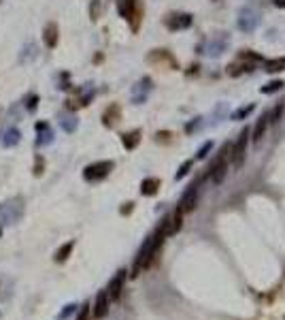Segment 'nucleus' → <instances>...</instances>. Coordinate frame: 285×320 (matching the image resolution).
<instances>
[{
  "instance_id": "f257e3e1",
  "label": "nucleus",
  "mask_w": 285,
  "mask_h": 320,
  "mask_svg": "<svg viewBox=\"0 0 285 320\" xmlns=\"http://www.w3.org/2000/svg\"><path fill=\"white\" fill-rule=\"evenodd\" d=\"M117 11L126 22H130L132 30H138L140 26V15H143V7L138 5V0H117Z\"/></svg>"
},
{
  "instance_id": "f03ea898",
  "label": "nucleus",
  "mask_w": 285,
  "mask_h": 320,
  "mask_svg": "<svg viewBox=\"0 0 285 320\" xmlns=\"http://www.w3.org/2000/svg\"><path fill=\"white\" fill-rule=\"evenodd\" d=\"M115 169L113 160H98L83 169V180L85 182H102L104 177H109V173Z\"/></svg>"
},
{
  "instance_id": "7ed1b4c3",
  "label": "nucleus",
  "mask_w": 285,
  "mask_h": 320,
  "mask_svg": "<svg viewBox=\"0 0 285 320\" xmlns=\"http://www.w3.org/2000/svg\"><path fill=\"white\" fill-rule=\"evenodd\" d=\"M249 135H251V130H249L247 126H245V130L238 135V139H236V143L230 147V158H232V163H234V167L238 169L240 165L245 163V154H247V143H249Z\"/></svg>"
},
{
  "instance_id": "20e7f679",
  "label": "nucleus",
  "mask_w": 285,
  "mask_h": 320,
  "mask_svg": "<svg viewBox=\"0 0 285 320\" xmlns=\"http://www.w3.org/2000/svg\"><path fill=\"white\" fill-rule=\"evenodd\" d=\"M192 24H194V15L192 13H179V11H177V13H168L164 17V26L168 30H173V32L190 28Z\"/></svg>"
},
{
  "instance_id": "39448f33",
  "label": "nucleus",
  "mask_w": 285,
  "mask_h": 320,
  "mask_svg": "<svg viewBox=\"0 0 285 320\" xmlns=\"http://www.w3.org/2000/svg\"><path fill=\"white\" fill-rule=\"evenodd\" d=\"M230 147L232 145H224V149H221V154L217 156V160L211 165V180L215 184H221L224 182V177L228 173V160H226V154H230Z\"/></svg>"
},
{
  "instance_id": "423d86ee",
  "label": "nucleus",
  "mask_w": 285,
  "mask_h": 320,
  "mask_svg": "<svg viewBox=\"0 0 285 320\" xmlns=\"http://www.w3.org/2000/svg\"><path fill=\"white\" fill-rule=\"evenodd\" d=\"M147 62H149V64L166 66V68H177V66H179V64H177V60L173 58V53L166 51V49H154L147 56Z\"/></svg>"
},
{
  "instance_id": "0eeeda50",
  "label": "nucleus",
  "mask_w": 285,
  "mask_h": 320,
  "mask_svg": "<svg viewBox=\"0 0 285 320\" xmlns=\"http://www.w3.org/2000/svg\"><path fill=\"white\" fill-rule=\"evenodd\" d=\"M34 130H37V139H34V145H37V147L49 145L53 141V128H51L49 122H45V120L37 122V124H34Z\"/></svg>"
},
{
  "instance_id": "6e6552de",
  "label": "nucleus",
  "mask_w": 285,
  "mask_h": 320,
  "mask_svg": "<svg viewBox=\"0 0 285 320\" xmlns=\"http://www.w3.org/2000/svg\"><path fill=\"white\" fill-rule=\"evenodd\" d=\"M151 90H154V82H151L149 77H143L140 82H138L134 88H132V103H136V105L145 103Z\"/></svg>"
},
{
  "instance_id": "1a4fd4ad",
  "label": "nucleus",
  "mask_w": 285,
  "mask_h": 320,
  "mask_svg": "<svg viewBox=\"0 0 285 320\" xmlns=\"http://www.w3.org/2000/svg\"><path fill=\"white\" fill-rule=\"evenodd\" d=\"M123 284H126V269H119L117 273H115V278L109 282V286H106V292H109L111 301H117L121 297Z\"/></svg>"
},
{
  "instance_id": "9d476101",
  "label": "nucleus",
  "mask_w": 285,
  "mask_h": 320,
  "mask_svg": "<svg viewBox=\"0 0 285 320\" xmlns=\"http://www.w3.org/2000/svg\"><path fill=\"white\" fill-rule=\"evenodd\" d=\"M109 303H111L109 292H106V290H100V292H98V295H96L94 309H92L94 318H104L106 314H109Z\"/></svg>"
},
{
  "instance_id": "9b49d317",
  "label": "nucleus",
  "mask_w": 285,
  "mask_h": 320,
  "mask_svg": "<svg viewBox=\"0 0 285 320\" xmlns=\"http://www.w3.org/2000/svg\"><path fill=\"white\" fill-rule=\"evenodd\" d=\"M119 120H121V107H119L117 103H111V105L102 111V124H104L106 128H113Z\"/></svg>"
},
{
  "instance_id": "f8f14e48",
  "label": "nucleus",
  "mask_w": 285,
  "mask_h": 320,
  "mask_svg": "<svg viewBox=\"0 0 285 320\" xmlns=\"http://www.w3.org/2000/svg\"><path fill=\"white\" fill-rule=\"evenodd\" d=\"M196 201H198V188H196V186H190V188L183 192L181 203H179V209H181L183 213L194 211V207H196Z\"/></svg>"
},
{
  "instance_id": "ddd939ff",
  "label": "nucleus",
  "mask_w": 285,
  "mask_h": 320,
  "mask_svg": "<svg viewBox=\"0 0 285 320\" xmlns=\"http://www.w3.org/2000/svg\"><path fill=\"white\" fill-rule=\"evenodd\" d=\"M58 39H60L58 24H56V22L45 24V30H43V43H45V47H47V49H53V47L58 45Z\"/></svg>"
},
{
  "instance_id": "4468645a",
  "label": "nucleus",
  "mask_w": 285,
  "mask_h": 320,
  "mask_svg": "<svg viewBox=\"0 0 285 320\" xmlns=\"http://www.w3.org/2000/svg\"><path fill=\"white\" fill-rule=\"evenodd\" d=\"M140 137H143V132L138 128L128 130V132H123V135H121V143H123V147H126L128 152H132V149H136V145L140 143Z\"/></svg>"
},
{
  "instance_id": "2eb2a0df",
  "label": "nucleus",
  "mask_w": 285,
  "mask_h": 320,
  "mask_svg": "<svg viewBox=\"0 0 285 320\" xmlns=\"http://www.w3.org/2000/svg\"><path fill=\"white\" fill-rule=\"evenodd\" d=\"M255 24H257L255 13H251L249 9H245V11H240V17H238V28H240V30L251 32V30L255 28Z\"/></svg>"
},
{
  "instance_id": "dca6fc26",
  "label": "nucleus",
  "mask_w": 285,
  "mask_h": 320,
  "mask_svg": "<svg viewBox=\"0 0 285 320\" xmlns=\"http://www.w3.org/2000/svg\"><path fill=\"white\" fill-rule=\"evenodd\" d=\"M22 141V132L20 128H7L3 132V137H0V143H3L5 147H15L17 143Z\"/></svg>"
},
{
  "instance_id": "f3484780",
  "label": "nucleus",
  "mask_w": 285,
  "mask_h": 320,
  "mask_svg": "<svg viewBox=\"0 0 285 320\" xmlns=\"http://www.w3.org/2000/svg\"><path fill=\"white\" fill-rule=\"evenodd\" d=\"M158 190H160L158 177H145V180L140 182V194L143 197H154V194H158Z\"/></svg>"
},
{
  "instance_id": "a211bd4d",
  "label": "nucleus",
  "mask_w": 285,
  "mask_h": 320,
  "mask_svg": "<svg viewBox=\"0 0 285 320\" xmlns=\"http://www.w3.org/2000/svg\"><path fill=\"white\" fill-rule=\"evenodd\" d=\"M73 250H75V242L70 239V242H66V244H62L58 250H56V254H53V261H56L58 265H62V263H66L68 261V256L73 254Z\"/></svg>"
},
{
  "instance_id": "6ab92c4d",
  "label": "nucleus",
  "mask_w": 285,
  "mask_h": 320,
  "mask_svg": "<svg viewBox=\"0 0 285 320\" xmlns=\"http://www.w3.org/2000/svg\"><path fill=\"white\" fill-rule=\"evenodd\" d=\"M268 113H264L260 120H257V124H255V128H253V143H260L262 141V137H264V132H266V128H268Z\"/></svg>"
},
{
  "instance_id": "aec40b11",
  "label": "nucleus",
  "mask_w": 285,
  "mask_h": 320,
  "mask_svg": "<svg viewBox=\"0 0 285 320\" xmlns=\"http://www.w3.org/2000/svg\"><path fill=\"white\" fill-rule=\"evenodd\" d=\"M264 70L266 73H281V70H285V58L264 60Z\"/></svg>"
},
{
  "instance_id": "412c9836",
  "label": "nucleus",
  "mask_w": 285,
  "mask_h": 320,
  "mask_svg": "<svg viewBox=\"0 0 285 320\" xmlns=\"http://www.w3.org/2000/svg\"><path fill=\"white\" fill-rule=\"evenodd\" d=\"M251 68V64H247V60L243 58H238V62H232V64L228 66V75H232V77H238L240 73H245V70Z\"/></svg>"
},
{
  "instance_id": "4be33fe9",
  "label": "nucleus",
  "mask_w": 285,
  "mask_h": 320,
  "mask_svg": "<svg viewBox=\"0 0 285 320\" xmlns=\"http://www.w3.org/2000/svg\"><path fill=\"white\" fill-rule=\"evenodd\" d=\"M34 58H37V45H34V43H26L24 51L20 53V62H22V64H26L28 60H34Z\"/></svg>"
},
{
  "instance_id": "5701e85b",
  "label": "nucleus",
  "mask_w": 285,
  "mask_h": 320,
  "mask_svg": "<svg viewBox=\"0 0 285 320\" xmlns=\"http://www.w3.org/2000/svg\"><path fill=\"white\" fill-rule=\"evenodd\" d=\"M168 216H171V235H175L177 230L181 228V222H183V211L177 207L173 213H168Z\"/></svg>"
},
{
  "instance_id": "b1692460",
  "label": "nucleus",
  "mask_w": 285,
  "mask_h": 320,
  "mask_svg": "<svg viewBox=\"0 0 285 320\" xmlns=\"http://www.w3.org/2000/svg\"><path fill=\"white\" fill-rule=\"evenodd\" d=\"M283 86H285V84L281 82V79H272V82H268L266 86L260 88V92H262V94H274V92H279Z\"/></svg>"
},
{
  "instance_id": "393cba45",
  "label": "nucleus",
  "mask_w": 285,
  "mask_h": 320,
  "mask_svg": "<svg viewBox=\"0 0 285 320\" xmlns=\"http://www.w3.org/2000/svg\"><path fill=\"white\" fill-rule=\"evenodd\" d=\"M253 109L255 107L253 105H247V107H238V109L232 113V120H245V118H249V115L253 113Z\"/></svg>"
},
{
  "instance_id": "a878e982",
  "label": "nucleus",
  "mask_w": 285,
  "mask_h": 320,
  "mask_svg": "<svg viewBox=\"0 0 285 320\" xmlns=\"http://www.w3.org/2000/svg\"><path fill=\"white\" fill-rule=\"evenodd\" d=\"M60 124H62V128H64L66 132H75L79 122H77L75 115H68V118H62V120H60Z\"/></svg>"
},
{
  "instance_id": "bb28decb",
  "label": "nucleus",
  "mask_w": 285,
  "mask_h": 320,
  "mask_svg": "<svg viewBox=\"0 0 285 320\" xmlns=\"http://www.w3.org/2000/svg\"><path fill=\"white\" fill-rule=\"evenodd\" d=\"M100 13H102V0H92V5H90V17H92V22H98Z\"/></svg>"
},
{
  "instance_id": "cd10ccee",
  "label": "nucleus",
  "mask_w": 285,
  "mask_h": 320,
  "mask_svg": "<svg viewBox=\"0 0 285 320\" xmlns=\"http://www.w3.org/2000/svg\"><path fill=\"white\" fill-rule=\"evenodd\" d=\"M32 173L37 175V177H41L43 173H45V158H43V156H37V158H34V169H32Z\"/></svg>"
},
{
  "instance_id": "c85d7f7f",
  "label": "nucleus",
  "mask_w": 285,
  "mask_h": 320,
  "mask_svg": "<svg viewBox=\"0 0 285 320\" xmlns=\"http://www.w3.org/2000/svg\"><path fill=\"white\" fill-rule=\"evenodd\" d=\"M194 167V160H185V163L179 167V171H177V175H175V180H183L185 175L190 173V169Z\"/></svg>"
},
{
  "instance_id": "c756f323",
  "label": "nucleus",
  "mask_w": 285,
  "mask_h": 320,
  "mask_svg": "<svg viewBox=\"0 0 285 320\" xmlns=\"http://www.w3.org/2000/svg\"><path fill=\"white\" fill-rule=\"evenodd\" d=\"M37 107H39V94H28V96H26V109L32 113V111H37Z\"/></svg>"
},
{
  "instance_id": "7c9ffc66",
  "label": "nucleus",
  "mask_w": 285,
  "mask_h": 320,
  "mask_svg": "<svg viewBox=\"0 0 285 320\" xmlns=\"http://www.w3.org/2000/svg\"><path fill=\"white\" fill-rule=\"evenodd\" d=\"M77 312V305L75 303H68V305H64V309H62V312L58 314V320H66L68 316H73Z\"/></svg>"
},
{
  "instance_id": "2f4dec72",
  "label": "nucleus",
  "mask_w": 285,
  "mask_h": 320,
  "mask_svg": "<svg viewBox=\"0 0 285 320\" xmlns=\"http://www.w3.org/2000/svg\"><path fill=\"white\" fill-rule=\"evenodd\" d=\"M173 132H168V130H160V132H156V141L158 143H171L173 141Z\"/></svg>"
},
{
  "instance_id": "473e14b6",
  "label": "nucleus",
  "mask_w": 285,
  "mask_h": 320,
  "mask_svg": "<svg viewBox=\"0 0 285 320\" xmlns=\"http://www.w3.org/2000/svg\"><path fill=\"white\" fill-rule=\"evenodd\" d=\"M281 113H283V105H277V107L272 109V113H268V122L277 124V122L281 120Z\"/></svg>"
},
{
  "instance_id": "72a5a7b5",
  "label": "nucleus",
  "mask_w": 285,
  "mask_h": 320,
  "mask_svg": "<svg viewBox=\"0 0 285 320\" xmlns=\"http://www.w3.org/2000/svg\"><path fill=\"white\" fill-rule=\"evenodd\" d=\"M211 147H213V143H211V141H207V143H204L200 149H198V158L202 160V158H207V154L211 152Z\"/></svg>"
},
{
  "instance_id": "f704fd0d",
  "label": "nucleus",
  "mask_w": 285,
  "mask_h": 320,
  "mask_svg": "<svg viewBox=\"0 0 285 320\" xmlns=\"http://www.w3.org/2000/svg\"><path fill=\"white\" fill-rule=\"evenodd\" d=\"M132 209H134V203H132V201H128V203H123V207L119 209V213H121V216H130V213H132Z\"/></svg>"
},
{
  "instance_id": "c9c22d12",
  "label": "nucleus",
  "mask_w": 285,
  "mask_h": 320,
  "mask_svg": "<svg viewBox=\"0 0 285 320\" xmlns=\"http://www.w3.org/2000/svg\"><path fill=\"white\" fill-rule=\"evenodd\" d=\"M77 320H90V305H87V303L81 307V312H79V318H77Z\"/></svg>"
},
{
  "instance_id": "e433bc0d",
  "label": "nucleus",
  "mask_w": 285,
  "mask_h": 320,
  "mask_svg": "<svg viewBox=\"0 0 285 320\" xmlns=\"http://www.w3.org/2000/svg\"><path fill=\"white\" fill-rule=\"evenodd\" d=\"M272 5L277 9H285V0H272Z\"/></svg>"
}]
</instances>
